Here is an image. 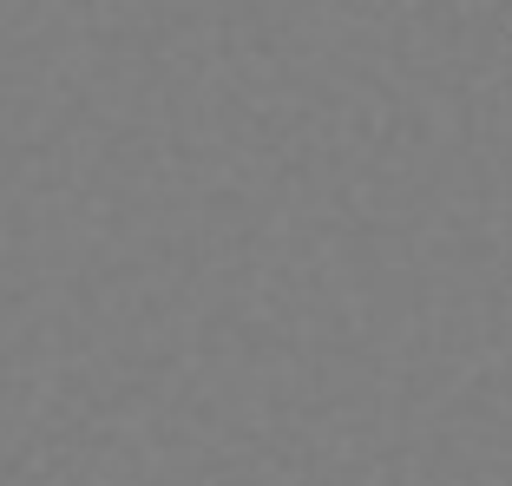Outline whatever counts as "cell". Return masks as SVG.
Segmentation results:
<instances>
[]
</instances>
